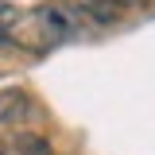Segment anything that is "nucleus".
<instances>
[{
    "instance_id": "2",
    "label": "nucleus",
    "mask_w": 155,
    "mask_h": 155,
    "mask_svg": "<svg viewBox=\"0 0 155 155\" xmlns=\"http://www.w3.org/2000/svg\"><path fill=\"white\" fill-rule=\"evenodd\" d=\"M31 113H35V105H31V97L23 93V89H0V124H12V128H19V124H27L31 120Z\"/></svg>"
},
{
    "instance_id": "4",
    "label": "nucleus",
    "mask_w": 155,
    "mask_h": 155,
    "mask_svg": "<svg viewBox=\"0 0 155 155\" xmlns=\"http://www.w3.org/2000/svg\"><path fill=\"white\" fill-rule=\"evenodd\" d=\"M16 151L19 155H51V140L39 132H19L16 136Z\"/></svg>"
},
{
    "instance_id": "5",
    "label": "nucleus",
    "mask_w": 155,
    "mask_h": 155,
    "mask_svg": "<svg viewBox=\"0 0 155 155\" xmlns=\"http://www.w3.org/2000/svg\"><path fill=\"white\" fill-rule=\"evenodd\" d=\"M0 155H8V140L4 136H0Z\"/></svg>"
},
{
    "instance_id": "3",
    "label": "nucleus",
    "mask_w": 155,
    "mask_h": 155,
    "mask_svg": "<svg viewBox=\"0 0 155 155\" xmlns=\"http://www.w3.org/2000/svg\"><path fill=\"white\" fill-rule=\"evenodd\" d=\"M140 0H81V8L85 12H93L97 19H116L120 12H128V8H136Z\"/></svg>"
},
{
    "instance_id": "1",
    "label": "nucleus",
    "mask_w": 155,
    "mask_h": 155,
    "mask_svg": "<svg viewBox=\"0 0 155 155\" xmlns=\"http://www.w3.org/2000/svg\"><path fill=\"white\" fill-rule=\"evenodd\" d=\"M31 23H35V31H39V43H62V39H70L78 31L74 19L66 16V12H58V8H39V12H31Z\"/></svg>"
}]
</instances>
